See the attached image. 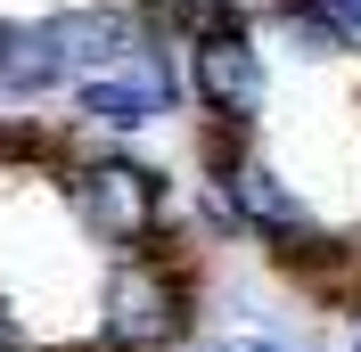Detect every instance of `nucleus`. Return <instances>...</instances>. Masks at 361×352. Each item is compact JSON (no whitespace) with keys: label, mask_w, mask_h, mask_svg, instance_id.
Returning <instances> with one entry per match:
<instances>
[{"label":"nucleus","mask_w":361,"mask_h":352,"mask_svg":"<svg viewBox=\"0 0 361 352\" xmlns=\"http://www.w3.org/2000/svg\"><path fill=\"white\" fill-rule=\"evenodd\" d=\"M197 328V279L189 246L164 230L148 254H123L99 295V352H180Z\"/></svg>","instance_id":"1"},{"label":"nucleus","mask_w":361,"mask_h":352,"mask_svg":"<svg viewBox=\"0 0 361 352\" xmlns=\"http://www.w3.org/2000/svg\"><path fill=\"white\" fill-rule=\"evenodd\" d=\"M66 205L115 254H148L164 238V180L148 164H132V156H82L66 172Z\"/></svg>","instance_id":"2"},{"label":"nucleus","mask_w":361,"mask_h":352,"mask_svg":"<svg viewBox=\"0 0 361 352\" xmlns=\"http://www.w3.org/2000/svg\"><path fill=\"white\" fill-rule=\"evenodd\" d=\"M189 99H197L214 123H255L271 99V66L263 49H255L247 25H214L189 42Z\"/></svg>","instance_id":"3"},{"label":"nucleus","mask_w":361,"mask_h":352,"mask_svg":"<svg viewBox=\"0 0 361 352\" xmlns=\"http://www.w3.org/2000/svg\"><path fill=\"white\" fill-rule=\"evenodd\" d=\"M214 189H222V197L238 205V221H247L255 238H271V246H279V238H295V230H312L304 197H295V189H288L279 172H271L263 156H238V164H230V172L214 180Z\"/></svg>","instance_id":"4"},{"label":"nucleus","mask_w":361,"mask_h":352,"mask_svg":"<svg viewBox=\"0 0 361 352\" xmlns=\"http://www.w3.org/2000/svg\"><path fill=\"white\" fill-rule=\"evenodd\" d=\"M49 42L66 66H115V58H132L140 42V17L132 8H66V17H42Z\"/></svg>","instance_id":"5"},{"label":"nucleus","mask_w":361,"mask_h":352,"mask_svg":"<svg viewBox=\"0 0 361 352\" xmlns=\"http://www.w3.org/2000/svg\"><path fill=\"white\" fill-rule=\"evenodd\" d=\"M74 115H82L90 132H148V123L173 115V107H164L140 74H82V82H74Z\"/></svg>","instance_id":"6"},{"label":"nucleus","mask_w":361,"mask_h":352,"mask_svg":"<svg viewBox=\"0 0 361 352\" xmlns=\"http://www.w3.org/2000/svg\"><path fill=\"white\" fill-rule=\"evenodd\" d=\"M66 74H74V66L58 58L49 25H17V33L0 42V90H8V99H49Z\"/></svg>","instance_id":"7"},{"label":"nucleus","mask_w":361,"mask_h":352,"mask_svg":"<svg viewBox=\"0 0 361 352\" xmlns=\"http://www.w3.org/2000/svg\"><path fill=\"white\" fill-rule=\"evenodd\" d=\"M279 33H288V42L304 49V58H337V49H345V33L329 25V8H320V0H304L295 17H279Z\"/></svg>","instance_id":"8"},{"label":"nucleus","mask_w":361,"mask_h":352,"mask_svg":"<svg viewBox=\"0 0 361 352\" xmlns=\"http://www.w3.org/2000/svg\"><path fill=\"white\" fill-rule=\"evenodd\" d=\"M222 8H230L238 25H255V17H263V25H279V17H295V8H304V0H222Z\"/></svg>","instance_id":"9"},{"label":"nucleus","mask_w":361,"mask_h":352,"mask_svg":"<svg viewBox=\"0 0 361 352\" xmlns=\"http://www.w3.org/2000/svg\"><path fill=\"white\" fill-rule=\"evenodd\" d=\"M320 8H329V25H337L345 42H361V0H320Z\"/></svg>","instance_id":"10"},{"label":"nucleus","mask_w":361,"mask_h":352,"mask_svg":"<svg viewBox=\"0 0 361 352\" xmlns=\"http://www.w3.org/2000/svg\"><path fill=\"white\" fill-rule=\"evenodd\" d=\"M230 352H288V344H271V336H255V344H230Z\"/></svg>","instance_id":"11"},{"label":"nucleus","mask_w":361,"mask_h":352,"mask_svg":"<svg viewBox=\"0 0 361 352\" xmlns=\"http://www.w3.org/2000/svg\"><path fill=\"white\" fill-rule=\"evenodd\" d=\"M353 287H361V238H353Z\"/></svg>","instance_id":"12"},{"label":"nucleus","mask_w":361,"mask_h":352,"mask_svg":"<svg viewBox=\"0 0 361 352\" xmlns=\"http://www.w3.org/2000/svg\"><path fill=\"white\" fill-rule=\"evenodd\" d=\"M180 352H222V344H180Z\"/></svg>","instance_id":"13"},{"label":"nucleus","mask_w":361,"mask_h":352,"mask_svg":"<svg viewBox=\"0 0 361 352\" xmlns=\"http://www.w3.org/2000/svg\"><path fill=\"white\" fill-rule=\"evenodd\" d=\"M345 352H361V320H353V344H345Z\"/></svg>","instance_id":"14"}]
</instances>
